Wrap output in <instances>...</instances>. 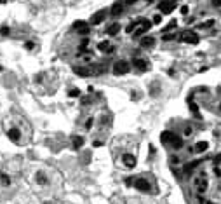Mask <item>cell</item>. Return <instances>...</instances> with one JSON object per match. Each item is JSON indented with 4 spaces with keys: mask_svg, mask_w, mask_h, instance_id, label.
I'll list each match as a JSON object with an SVG mask.
<instances>
[{
    "mask_svg": "<svg viewBox=\"0 0 221 204\" xmlns=\"http://www.w3.org/2000/svg\"><path fill=\"white\" fill-rule=\"evenodd\" d=\"M70 96H72V98H77V96H78V94H80V91H78V89H72V91H70Z\"/></svg>",
    "mask_w": 221,
    "mask_h": 204,
    "instance_id": "obj_23",
    "label": "cell"
},
{
    "mask_svg": "<svg viewBox=\"0 0 221 204\" xmlns=\"http://www.w3.org/2000/svg\"><path fill=\"white\" fill-rule=\"evenodd\" d=\"M134 66H136L138 70H146L148 68V65H146L145 59H134Z\"/></svg>",
    "mask_w": 221,
    "mask_h": 204,
    "instance_id": "obj_15",
    "label": "cell"
},
{
    "mask_svg": "<svg viewBox=\"0 0 221 204\" xmlns=\"http://www.w3.org/2000/svg\"><path fill=\"white\" fill-rule=\"evenodd\" d=\"M122 11H124V5H122L120 2H118V4H115V5L111 7V14H113V16H118Z\"/></svg>",
    "mask_w": 221,
    "mask_h": 204,
    "instance_id": "obj_16",
    "label": "cell"
},
{
    "mask_svg": "<svg viewBox=\"0 0 221 204\" xmlns=\"http://www.w3.org/2000/svg\"><path fill=\"white\" fill-rule=\"evenodd\" d=\"M106 16V11H99V12H96L94 16L91 18V25H98V23H101L103 19Z\"/></svg>",
    "mask_w": 221,
    "mask_h": 204,
    "instance_id": "obj_8",
    "label": "cell"
},
{
    "mask_svg": "<svg viewBox=\"0 0 221 204\" xmlns=\"http://www.w3.org/2000/svg\"><path fill=\"white\" fill-rule=\"evenodd\" d=\"M73 30H77L80 35H87L89 33V25L84 21H75L73 23Z\"/></svg>",
    "mask_w": 221,
    "mask_h": 204,
    "instance_id": "obj_5",
    "label": "cell"
},
{
    "mask_svg": "<svg viewBox=\"0 0 221 204\" xmlns=\"http://www.w3.org/2000/svg\"><path fill=\"white\" fill-rule=\"evenodd\" d=\"M141 45H143V47H153V45H155V38L153 37H143L141 38Z\"/></svg>",
    "mask_w": 221,
    "mask_h": 204,
    "instance_id": "obj_11",
    "label": "cell"
},
{
    "mask_svg": "<svg viewBox=\"0 0 221 204\" xmlns=\"http://www.w3.org/2000/svg\"><path fill=\"white\" fill-rule=\"evenodd\" d=\"M24 47H26V49H33V42H26Z\"/></svg>",
    "mask_w": 221,
    "mask_h": 204,
    "instance_id": "obj_28",
    "label": "cell"
},
{
    "mask_svg": "<svg viewBox=\"0 0 221 204\" xmlns=\"http://www.w3.org/2000/svg\"><path fill=\"white\" fill-rule=\"evenodd\" d=\"M174 133H171V131H164L162 134H160V140H162V143L164 145H171L172 143V140H174Z\"/></svg>",
    "mask_w": 221,
    "mask_h": 204,
    "instance_id": "obj_6",
    "label": "cell"
},
{
    "mask_svg": "<svg viewBox=\"0 0 221 204\" xmlns=\"http://www.w3.org/2000/svg\"><path fill=\"white\" fill-rule=\"evenodd\" d=\"M174 9H176V2L174 0H162L160 2V11L164 14H171Z\"/></svg>",
    "mask_w": 221,
    "mask_h": 204,
    "instance_id": "obj_2",
    "label": "cell"
},
{
    "mask_svg": "<svg viewBox=\"0 0 221 204\" xmlns=\"http://www.w3.org/2000/svg\"><path fill=\"white\" fill-rule=\"evenodd\" d=\"M212 5L214 7H221V0H212Z\"/></svg>",
    "mask_w": 221,
    "mask_h": 204,
    "instance_id": "obj_25",
    "label": "cell"
},
{
    "mask_svg": "<svg viewBox=\"0 0 221 204\" xmlns=\"http://www.w3.org/2000/svg\"><path fill=\"white\" fill-rule=\"evenodd\" d=\"M174 37H176L174 33H164V37H162V38H164V40H172Z\"/></svg>",
    "mask_w": 221,
    "mask_h": 204,
    "instance_id": "obj_22",
    "label": "cell"
},
{
    "mask_svg": "<svg viewBox=\"0 0 221 204\" xmlns=\"http://www.w3.org/2000/svg\"><path fill=\"white\" fill-rule=\"evenodd\" d=\"M82 145H84V136H75L73 138V147L78 150V148H82Z\"/></svg>",
    "mask_w": 221,
    "mask_h": 204,
    "instance_id": "obj_17",
    "label": "cell"
},
{
    "mask_svg": "<svg viewBox=\"0 0 221 204\" xmlns=\"http://www.w3.org/2000/svg\"><path fill=\"white\" fill-rule=\"evenodd\" d=\"M160 21H162V18H160V16H155V18H153V23H155V25H159Z\"/></svg>",
    "mask_w": 221,
    "mask_h": 204,
    "instance_id": "obj_26",
    "label": "cell"
},
{
    "mask_svg": "<svg viewBox=\"0 0 221 204\" xmlns=\"http://www.w3.org/2000/svg\"><path fill=\"white\" fill-rule=\"evenodd\" d=\"M134 187L138 188V190H141V192H150V183H148L146 180H136L134 182Z\"/></svg>",
    "mask_w": 221,
    "mask_h": 204,
    "instance_id": "obj_7",
    "label": "cell"
},
{
    "mask_svg": "<svg viewBox=\"0 0 221 204\" xmlns=\"http://www.w3.org/2000/svg\"><path fill=\"white\" fill-rule=\"evenodd\" d=\"M136 0H126V4H134Z\"/></svg>",
    "mask_w": 221,
    "mask_h": 204,
    "instance_id": "obj_31",
    "label": "cell"
},
{
    "mask_svg": "<svg viewBox=\"0 0 221 204\" xmlns=\"http://www.w3.org/2000/svg\"><path fill=\"white\" fill-rule=\"evenodd\" d=\"M122 159H124V164H126L127 167H134V166H136V159H134V155H131V154H126V155H124Z\"/></svg>",
    "mask_w": 221,
    "mask_h": 204,
    "instance_id": "obj_9",
    "label": "cell"
},
{
    "mask_svg": "<svg viewBox=\"0 0 221 204\" xmlns=\"http://www.w3.org/2000/svg\"><path fill=\"white\" fill-rule=\"evenodd\" d=\"M192 134V128H184V136H190Z\"/></svg>",
    "mask_w": 221,
    "mask_h": 204,
    "instance_id": "obj_24",
    "label": "cell"
},
{
    "mask_svg": "<svg viewBox=\"0 0 221 204\" xmlns=\"http://www.w3.org/2000/svg\"><path fill=\"white\" fill-rule=\"evenodd\" d=\"M150 26H151L150 21H146V19H139V21H138V26H136V35H143L145 32L150 30Z\"/></svg>",
    "mask_w": 221,
    "mask_h": 204,
    "instance_id": "obj_4",
    "label": "cell"
},
{
    "mask_svg": "<svg viewBox=\"0 0 221 204\" xmlns=\"http://www.w3.org/2000/svg\"><path fill=\"white\" fill-rule=\"evenodd\" d=\"M174 148H181L183 147V141H181V138L179 136H174V140H172V143H171Z\"/></svg>",
    "mask_w": 221,
    "mask_h": 204,
    "instance_id": "obj_20",
    "label": "cell"
},
{
    "mask_svg": "<svg viewBox=\"0 0 221 204\" xmlns=\"http://www.w3.org/2000/svg\"><path fill=\"white\" fill-rule=\"evenodd\" d=\"M73 72L78 75V77H89V70H87V68H84V66H75Z\"/></svg>",
    "mask_w": 221,
    "mask_h": 204,
    "instance_id": "obj_13",
    "label": "cell"
},
{
    "mask_svg": "<svg viewBox=\"0 0 221 204\" xmlns=\"http://www.w3.org/2000/svg\"><path fill=\"white\" fill-rule=\"evenodd\" d=\"M179 38H181L183 42H188V44H197V42H199V35H197V33H193V32H190V30L183 32Z\"/></svg>",
    "mask_w": 221,
    "mask_h": 204,
    "instance_id": "obj_3",
    "label": "cell"
},
{
    "mask_svg": "<svg viewBox=\"0 0 221 204\" xmlns=\"http://www.w3.org/2000/svg\"><path fill=\"white\" fill-rule=\"evenodd\" d=\"M186 12H188V7L183 5V7H181V14H186Z\"/></svg>",
    "mask_w": 221,
    "mask_h": 204,
    "instance_id": "obj_29",
    "label": "cell"
},
{
    "mask_svg": "<svg viewBox=\"0 0 221 204\" xmlns=\"http://www.w3.org/2000/svg\"><path fill=\"white\" fill-rule=\"evenodd\" d=\"M118 32H120V25H118V23L110 25V26H108V30H106V33H108V35H117Z\"/></svg>",
    "mask_w": 221,
    "mask_h": 204,
    "instance_id": "obj_12",
    "label": "cell"
},
{
    "mask_svg": "<svg viewBox=\"0 0 221 204\" xmlns=\"http://www.w3.org/2000/svg\"><path fill=\"white\" fill-rule=\"evenodd\" d=\"M207 147H209V145H207L205 141H199V143H197V147H195V152L202 154V152H205V150H207Z\"/></svg>",
    "mask_w": 221,
    "mask_h": 204,
    "instance_id": "obj_18",
    "label": "cell"
},
{
    "mask_svg": "<svg viewBox=\"0 0 221 204\" xmlns=\"http://www.w3.org/2000/svg\"><path fill=\"white\" fill-rule=\"evenodd\" d=\"M220 110H221V105H220Z\"/></svg>",
    "mask_w": 221,
    "mask_h": 204,
    "instance_id": "obj_33",
    "label": "cell"
},
{
    "mask_svg": "<svg viewBox=\"0 0 221 204\" xmlns=\"http://www.w3.org/2000/svg\"><path fill=\"white\" fill-rule=\"evenodd\" d=\"M98 49H99L101 53H106V54H108V53H113V47H111L108 42H99V44H98Z\"/></svg>",
    "mask_w": 221,
    "mask_h": 204,
    "instance_id": "obj_10",
    "label": "cell"
},
{
    "mask_svg": "<svg viewBox=\"0 0 221 204\" xmlns=\"http://www.w3.org/2000/svg\"><path fill=\"white\" fill-rule=\"evenodd\" d=\"M207 204H214V203H207Z\"/></svg>",
    "mask_w": 221,
    "mask_h": 204,
    "instance_id": "obj_32",
    "label": "cell"
},
{
    "mask_svg": "<svg viewBox=\"0 0 221 204\" xmlns=\"http://www.w3.org/2000/svg\"><path fill=\"white\" fill-rule=\"evenodd\" d=\"M7 136H9V140H12V141H18L21 134H19L18 129H9V131H7Z\"/></svg>",
    "mask_w": 221,
    "mask_h": 204,
    "instance_id": "obj_14",
    "label": "cell"
},
{
    "mask_svg": "<svg viewBox=\"0 0 221 204\" xmlns=\"http://www.w3.org/2000/svg\"><path fill=\"white\" fill-rule=\"evenodd\" d=\"M197 164H199V161H193V162L186 164V166H184V173H186V174H190V173H192V171L197 167Z\"/></svg>",
    "mask_w": 221,
    "mask_h": 204,
    "instance_id": "obj_19",
    "label": "cell"
},
{
    "mask_svg": "<svg viewBox=\"0 0 221 204\" xmlns=\"http://www.w3.org/2000/svg\"><path fill=\"white\" fill-rule=\"evenodd\" d=\"M129 63L127 61H115V65H113V74L115 75H126L129 72Z\"/></svg>",
    "mask_w": 221,
    "mask_h": 204,
    "instance_id": "obj_1",
    "label": "cell"
},
{
    "mask_svg": "<svg viewBox=\"0 0 221 204\" xmlns=\"http://www.w3.org/2000/svg\"><path fill=\"white\" fill-rule=\"evenodd\" d=\"M197 190H199V192H204V190H205V180H199V182H197Z\"/></svg>",
    "mask_w": 221,
    "mask_h": 204,
    "instance_id": "obj_21",
    "label": "cell"
},
{
    "mask_svg": "<svg viewBox=\"0 0 221 204\" xmlns=\"http://www.w3.org/2000/svg\"><path fill=\"white\" fill-rule=\"evenodd\" d=\"M2 35H9V28H7V26L2 28Z\"/></svg>",
    "mask_w": 221,
    "mask_h": 204,
    "instance_id": "obj_27",
    "label": "cell"
},
{
    "mask_svg": "<svg viewBox=\"0 0 221 204\" xmlns=\"http://www.w3.org/2000/svg\"><path fill=\"white\" fill-rule=\"evenodd\" d=\"M214 162H216V164H220V162H221V154H220V155H216V159H214Z\"/></svg>",
    "mask_w": 221,
    "mask_h": 204,
    "instance_id": "obj_30",
    "label": "cell"
}]
</instances>
